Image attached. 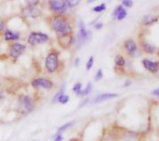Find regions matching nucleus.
Returning a JSON list of instances; mask_svg holds the SVG:
<instances>
[{
    "label": "nucleus",
    "mask_w": 159,
    "mask_h": 141,
    "mask_svg": "<svg viewBox=\"0 0 159 141\" xmlns=\"http://www.w3.org/2000/svg\"><path fill=\"white\" fill-rule=\"evenodd\" d=\"M44 66L46 71L49 74H53L57 71L60 66V61H59V53L56 51H52L51 52L48 53L45 59Z\"/></svg>",
    "instance_id": "7ed1b4c3"
},
{
    "label": "nucleus",
    "mask_w": 159,
    "mask_h": 141,
    "mask_svg": "<svg viewBox=\"0 0 159 141\" xmlns=\"http://www.w3.org/2000/svg\"><path fill=\"white\" fill-rule=\"evenodd\" d=\"M157 20H158L157 16H154V15H152V14H148V15H145L142 18V24L144 25H151L153 23H155Z\"/></svg>",
    "instance_id": "dca6fc26"
},
{
    "label": "nucleus",
    "mask_w": 159,
    "mask_h": 141,
    "mask_svg": "<svg viewBox=\"0 0 159 141\" xmlns=\"http://www.w3.org/2000/svg\"><path fill=\"white\" fill-rule=\"evenodd\" d=\"M5 98H6V94L3 91L0 90V101H3Z\"/></svg>",
    "instance_id": "f704fd0d"
},
{
    "label": "nucleus",
    "mask_w": 159,
    "mask_h": 141,
    "mask_svg": "<svg viewBox=\"0 0 159 141\" xmlns=\"http://www.w3.org/2000/svg\"><path fill=\"white\" fill-rule=\"evenodd\" d=\"M57 40L61 48L63 49H68L70 48L74 43V37L72 34L68 35H63V36H57Z\"/></svg>",
    "instance_id": "1a4fd4ad"
},
{
    "label": "nucleus",
    "mask_w": 159,
    "mask_h": 141,
    "mask_svg": "<svg viewBox=\"0 0 159 141\" xmlns=\"http://www.w3.org/2000/svg\"><path fill=\"white\" fill-rule=\"evenodd\" d=\"M65 3L67 8H75L80 5L81 0H65Z\"/></svg>",
    "instance_id": "4be33fe9"
},
{
    "label": "nucleus",
    "mask_w": 159,
    "mask_h": 141,
    "mask_svg": "<svg viewBox=\"0 0 159 141\" xmlns=\"http://www.w3.org/2000/svg\"><path fill=\"white\" fill-rule=\"evenodd\" d=\"M124 49L125 51H126V53L130 56H134L135 53L138 51V46L136 44V42L129 38V39H126L124 43Z\"/></svg>",
    "instance_id": "f8f14e48"
},
{
    "label": "nucleus",
    "mask_w": 159,
    "mask_h": 141,
    "mask_svg": "<svg viewBox=\"0 0 159 141\" xmlns=\"http://www.w3.org/2000/svg\"><path fill=\"white\" fill-rule=\"evenodd\" d=\"M119 95L118 94H115V93H103V94H100L98 95H97L92 101L93 104H99V103H102L104 101H107V100H111V99H114L116 97H118Z\"/></svg>",
    "instance_id": "9b49d317"
},
{
    "label": "nucleus",
    "mask_w": 159,
    "mask_h": 141,
    "mask_svg": "<svg viewBox=\"0 0 159 141\" xmlns=\"http://www.w3.org/2000/svg\"><path fill=\"white\" fill-rule=\"evenodd\" d=\"M124 8L122 7V6H118V7H116V9L114 10V11H113V13H112V16L114 17V18H116V16L119 14V12L123 10Z\"/></svg>",
    "instance_id": "c756f323"
},
{
    "label": "nucleus",
    "mask_w": 159,
    "mask_h": 141,
    "mask_svg": "<svg viewBox=\"0 0 159 141\" xmlns=\"http://www.w3.org/2000/svg\"><path fill=\"white\" fill-rule=\"evenodd\" d=\"M22 15L24 17H28V18H38V17L42 15V11L40 9H39L37 7L27 6V7L23 9Z\"/></svg>",
    "instance_id": "6e6552de"
},
{
    "label": "nucleus",
    "mask_w": 159,
    "mask_h": 141,
    "mask_svg": "<svg viewBox=\"0 0 159 141\" xmlns=\"http://www.w3.org/2000/svg\"><path fill=\"white\" fill-rule=\"evenodd\" d=\"M123 5L126 8H131L133 6L132 0H123Z\"/></svg>",
    "instance_id": "c85d7f7f"
},
{
    "label": "nucleus",
    "mask_w": 159,
    "mask_h": 141,
    "mask_svg": "<svg viewBox=\"0 0 159 141\" xmlns=\"http://www.w3.org/2000/svg\"><path fill=\"white\" fill-rule=\"evenodd\" d=\"M75 121H67V122H66V123H64V124H62L61 126H59L58 128H57V132H56V134H54V135H57V134H63L64 132H66L67 129H69V128H71L74 124H75Z\"/></svg>",
    "instance_id": "2eb2a0df"
},
{
    "label": "nucleus",
    "mask_w": 159,
    "mask_h": 141,
    "mask_svg": "<svg viewBox=\"0 0 159 141\" xmlns=\"http://www.w3.org/2000/svg\"><path fill=\"white\" fill-rule=\"evenodd\" d=\"M92 90H93L92 83H91V82H88V83H87V85L85 86V88L82 89L81 95H80V96H86V95H88L89 94H91Z\"/></svg>",
    "instance_id": "aec40b11"
},
{
    "label": "nucleus",
    "mask_w": 159,
    "mask_h": 141,
    "mask_svg": "<svg viewBox=\"0 0 159 141\" xmlns=\"http://www.w3.org/2000/svg\"><path fill=\"white\" fill-rule=\"evenodd\" d=\"M114 64L117 67H124L125 65V59L121 54H117L114 57Z\"/></svg>",
    "instance_id": "6ab92c4d"
},
{
    "label": "nucleus",
    "mask_w": 159,
    "mask_h": 141,
    "mask_svg": "<svg viewBox=\"0 0 159 141\" xmlns=\"http://www.w3.org/2000/svg\"><path fill=\"white\" fill-rule=\"evenodd\" d=\"M94 61H95V58H94V56H91V57L88 59V61H87V63H86V67H85L87 71H89V70H91V68L93 67Z\"/></svg>",
    "instance_id": "bb28decb"
},
{
    "label": "nucleus",
    "mask_w": 159,
    "mask_h": 141,
    "mask_svg": "<svg viewBox=\"0 0 159 141\" xmlns=\"http://www.w3.org/2000/svg\"><path fill=\"white\" fill-rule=\"evenodd\" d=\"M131 84H132L131 81H125V84H124V87H129Z\"/></svg>",
    "instance_id": "4c0bfd02"
},
{
    "label": "nucleus",
    "mask_w": 159,
    "mask_h": 141,
    "mask_svg": "<svg viewBox=\"0 0 159 141\" xmlns=\"http://www.w3.org/2000/svg\"><path fill=\"white\" fill-rule=\"evenodd\" d=\"M103 70L101 69V68H99L98 71H97V73H96V75H95V81L96 82H98V81H101L102 79H103Z\"/></svg>",
    "instance_id": "b1692460"
},
{
    "label": "nucleus",
    "mask_w": 159,
    "mask_h": 141,
    "mask_svg": "<svg viewBox=\"0 0 159 141\" xmlns=\"http://www.w3.org/2000/svg\"><path fill=\"white\" fill-rule=\"evenodd\" d=\"M63 140V134H57V135H54L53 136V140L52 141H62Z\"/></svg>",
    "instance_id": "2f4dec72"
},
{
    "label": "nucleus",
    "mask_w": 159,
    "mask_h": 141,
    "mask_svg": "<svg viewBox=\"0 0 159 141\" xmlns=\"http://www.w3.org/2000/svg\"><path fill=\"white\" fill-rule=\"evenodd\" d=\"M80 63H81V60H80V58H79V57L75 58V60H74V65H75L76 67H78V66L80 65Z\"/></svg>",
    "instance_id": "c9c22d12"
},
{
    "label": "nucleus",
    "mask_w": 159,
    "mask_h": 141,
    "mask_svg": "<svg viewBox=\"0 0 159 141\" xmlns=\"http://www.w3.org/2000/svg\"><path fill=\"white\" fill-rule=\"evenodd\" d=\"M82 89H83V84L81 82H76L73 87H72V91L75 93V95L77 96H80L81 95V92H82Z\"/></svg>",
    "instance_id": "412c9836"
},
{
    "label": "nucleus",
    "mask_w": 159,
    "mask_h": 141,
    "mask_svg": "<svg viewBox=\"0 0 159 141\" xmlns=\"http://www.w3.org/2000/svg\"><path fill=\"white\" fill-rule=\"evenodd\" d=\"M33 141H36V140H33Z\"/></svg>",
    "instance_id": "a19ab883"
},
{
    "label": "nucleus",
    "mask_w": 159,
    "mask_h": 141,
    "mask_svg": "<svg viewBox=\"0 0 159 141\" xmlns=\"http://www.w3.org/2000/svg\"><path fill=\"white\" fill-rule=\"evenodd\" d=\"M68 101H69V95H66V94H63V95H61L60 97L58 98L57 103H59V104H61V105H66V104L68 103Z\"/></svg>",
    "instance_id": "5701e85b"
},
{
    "label": "nucleus",
    "mask_w": 159,
    "mask_h": 141,
    "mask_svg": "<svg viewBox=\"0 0 159 141\" xmlns=\"http://www.w3.org/2000/svg\"><path fill=\"white\" fill-rule=\"evenodd\" d=\"M105 10H106V5H105L104 3H102V4L98 5V6H96V7L93 9V11H95V12H102V11H104Z\"/></svg>",
    "instance_id": "393cba45"
},
{
    "label": "nucleus",
    "mask_w": 159,
    "mask_h": 141,
    "mask_svg": "<svg viewBox=\"0 0 159 141\" xmlns=\"http://www.w3.org/2000/svg\"><path fill=\"white\" fill-rule=\"evenodd\" d=\"M49 9L54 14H64L67 9L65 0H49Z\"/></svg>",
    "instance_id": "0eeeda50"
},
{
    "label": "nucleus",
    "mask_w": 159,
    "mask_h": 141,
    "mask_svg": "<svg viewBox=\"0 0 159 141\" xmlns=\"http://www.w3.org/2000/svg\"><path fill=\"white\" fill-rule=\"evenodd\" d=\"M126 15H127L126 11H125V9H123V10L119 12V14L116 16V19H117L118 21H122V20H124V19L126 17Z\"/></svg>",
    "instance_id": "a878e982"
},
{
    "label": "nucleus",
    "mask_w": 159,
    "mask_h": 141,
    "mask_svg": "<svg viewBox=\"0 0 159 141\" xmlns=\"http://www.w3.org/2000/svg\"><path fill=\"white\" fill-rule=\"evenodd\" d=\"M68 141H81L79 138H76V137H73V138H71V139H69Z\"/></svg>",
    "instance_id": "58836bf2"
},
{
    "label": "nucleus",
    "mask_w": 159,
    "mask_h": 141,
    "mask_svg": "<svg viewBox=\"0 0 159 141\" xmlns=\"http://www.w3.org/2000/svg\"><path fill=\"white\" fill-rule=\"evenodd\" d=\"M52 29L56 33V36L68 35L73 33L72 25L67 17L63 14H55L50 20Z\"/></svg>",
    "instance_id": "f257e3e1"
},
{
    "label": "nucleus",
    "mask_w": 159,
    "mask_h": 141,
    "mask_svg": "<svg viewBox=\"0 0 159 141\" xmlns=\"http://www.w3.org/2000/svg\"><path fill=\"white\" fill-rule=\"evenodd\" d=\"M94 1H96V0H87V3H92Z\"/></svg>",
    "instance_id": "ea45409f"
},
{
    "label": "nucleus",
    "mask_w": 159,
    "mask_h": 141,
    "mask_svg": "<svg viewBox=\"0 0 159 141\" xmlns=\"http://www.w3.org/2000/svg\"><path fill=\"white\" fill-rule=\"evenodd\" d=\"M50 37L47 34H44L42 32H32L28 36L27 42L31 46H38V45L47 43Z\"/></svg>",
    "instance_id": "20e7f679"
},
{
    "label": "nucleus",
    "mask_w": 159,
    "mask_h": 141,
    "mask_svg": "<svg viewBox=\"0 0 159 141\" xmlns=\"http://www.w3.org/2000/svg\"><path fill=\"white\" fill-rule=\"evenodd\" d=\"M39 2V0H27L26 1L27 6H30V7H36Z\"/></svg>",
    "instance_id": "cd10ccee"
},
{
    "label": "nucleus",
    "mask_w": 159,
    "mask_h": 141,
    "mask_svg": "<svg viewBox=\"0 0 159 141\" xmlns=\"http://www.w3.org/2000/svg\"><path fill=\"white\" fill-rule=\"evenodd\" d=\"M141 63L143 67L150 73L155 74L159 71V62L152 61L150 59H143Z\"/></svg>",
    "instance_id": "9d476101"
},
{
    "label": "nucleus",
    "mask_w": 159,
    "mask_h": 141,
    "mask_svg": "<svg viewBox=\"0 0 159 141\" xmlns=\"http://www.w3.org/2000/svg\"><path fill=\"white\" fill-rule=\"evenodd\" d=\"M5 28V22L3 20H0V32H2Z\"/></svg>",
    "instance_id": "72a5a7b5"
},
{
    "label": "nucleus",
    "mask_w": 159,
    "mask_h": 141,
    "mask_svg": "<svg viewBox=\"0 0 159 141\" xmlns=\"http://www.w3.org/2000/svg\"><path fill=\"white\" fill-rule=\"evenodd\" d=\"M151 94H152V95H154V96H157V97H159V88L152 90V91L151 92Z\"/></svg>",
    "instance_id": "473e14b6"
},
{
    "label": "nucleus",
    "mask_w": 159,
    "mask_h": 141,
    "mask_svg": "<svg viewBox=\"0 0 159 141\" xmlns=\"http://www.w3.org/2000/svg\"><path fill=\"white\" fill-rule=\"evenodd\" d=\"M78 34H79L80 37H81V38L84 40V42L89 40L90 37H91V33L86 30L85 24L82 20L79 21V33Z\"/></svg>",
    "instance_id": "ddd939ff"
},
{
    "label": "nucleus",
    "mask_w": 159,
    "mask_h": 141,
    "mask_svg": "<svg viewBox=\"0 0 159 141\" xmlns=\"http://www.w3.org/2000/svg\"><path fill=\"white\" fill-rule=\"evenodd\" d=\"M25 45L20 43V42H12L11 44H10L9 46V52H10V56L14 59L17 60L19 59L25 51Z\"/></svg>",
    "instance_id": "423d86ee"
},
{
    "label": "nucleus",
    "mask_w": 159,
    "mask_h": 141,
    "mask_svg": "<svg viewBox=\"0 0 159 141\" xmlns=\"http://www.w3.org/2000/svg\"><path fill=\"white\" fill-rule=\"evenodd\" d=\"M65 90H66V86H65V84H62V85L59 87L58 91H57V92L54 94V95L52 96V105H55V104L57 103L58 98L60 97V95H63V94H65Z\"/></svg>",
    "instance_id": "f3484780"
},
{
    "label": "nucleus",
    "mask_w": 159,
    "mask_h": 141,
    "mask_svg": "<svg viewBox=\"0 0 159 141\" xmlns=\"http://www.w3.org/2000/svg\"><path fill=\"white\" fill-rule=\"evenodd\" d=\"M142 50H143L144 52L149 53V54H152V53L155 52L156 48H155L154 46H152V44H150V43H148V42H145V43L142 44Z\"/></svg>",
    "instance_id": "a211bd4d"
},
{
    "label": "nucleus",
    "mask_w": 159,
    "mask_h": 141,
    "mask_svg": "<svg viewBox=\"0 0 159 141\" xmlns=\"http://www.w3.org/2000/svg\"><path fill=\"white\" fill-rule=\"evenodd\" d=\"M17 103L19 106V109L23 112L24 115L33 112L36 108L35 100L28 95H20L17 98Z\"/></svg>",
    "instance_id": "f03ea898"
},
{
    "label": "nucleus",
    "mask_w": 159,
    "mask_h": 141,
    "mask_svg": "<svg viewBox=\"0 0 159 141\" xmlns=\"http://www.w3.org/2000/svg\"><path fill=\"white\" fill-rule=\"evenodd\" d=\"M4 38L6 41L8 42H11V41H17L20 38V32H16V31H12V30H7L4 33Z\"/></svg>",
    "instance_id": "4468645a"
},
{
    "label": "nucleus",
    "mask_w": 159,
    "mask_h": 141,
    "mask_svg": "<svg viewBox=\"0 0 159 141\" xmlns=\"http://www.w3.org/2000/svg\"><path fill=\"white\" fill-rule=\"evenodd\" d=\"M31 85L34 89H44V90H52L54 87V83L49 78L39 77L36 78L31 82Z\"/></svg>",
    "instance_id": "39448f33"
},
{
    "label": "nucleus",
    "mask_w": 159,
    "mask_h": 141,
    "mask_svg": "<svg viewBox=\"0 0 159 141\" xmlns=\"http://www.w3.org/2000/svg\"><path fill=\"white\" fill-rule=\"evenodd\" d=\"M102 27H103V24H102V23H98V24L95 25V29H96V30H100Z\"/></svg>",
    "instance_id": "e433bc0d"
},
{
    "label": "nucleus",
    "mask_w": 159,
    "mask_h": 141,
    "mask_svg": "<svg viewBox=\"0 0 159 141\" xmlns=\"http://www.w3.org/2000/svg\"><path fill=\"white\" fill-rule=\"evenodd\" d=\"M89 100H90L89 98H86V99L83 100V101L81 102V104L79 105V108H83V107H84L86 104H88V103H89Z\"/></svg>",
    "instance_id": "7c9ffc66"
}]
</instances>
